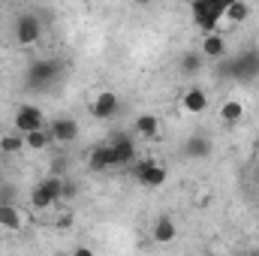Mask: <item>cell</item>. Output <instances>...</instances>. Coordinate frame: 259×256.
I'll return each instance as SVG.
<instances>
[{
  "instance_id": "30bf717a",
  "label": "cell",
  "mask_w": 259,
  "mask_h": 256,
  "mask_svg": "<svg viewBox=\"0 0 259 256\" xmlns=\"http://www.w3.org/2000/svg\"><path fill=\"white\" fill-rule=\"evenodd\" d=\"M109 145H112V151H115L118 166H130V169H133V163H136V145H133V139H130L127 133H115V136L109 139Z\"/></svg>"
},
{
  "instance_id": "ac0fdd59",
  "label": "cell",
  "mask_w": 259,
  "mask_h": 256,
  "mask_svg": "<svg viewBox=\"0 0 259 256\" xmlns=\"http://www.w3.org/2000/svg\"><path fill=\"white\" fill-rule=\"evenodd\" d=\"M202 64H205V58L199 52H184L178 58V72L181 75H199L202 72Z\"/></svg>"
},
{
  "instance_id": "5b68a950",
  "label": "cell",
  "mask_w": 259,
  "mask_h": 256,
  "mask_svg": "<svg viewBox=\"0 0 259 256\" xmlns=\"http://www.w3.org/2000/svg\"><path fill=\"white\" fill-rule=\"evenodd\" d=\"M133 175H136V181L142 184V187H151V190H157V187H163L166 184V166L163 163H157V160H139V163H133Z\"/></svg>"
},
{
  "instance_id": "4fadbf2b",
  "label": "cell",
  "mask_w": 259,
  "mask_h": 256,
  "mask_svg": "<svg viewBox=\"0 0 259 256\" xmlns=\"http://www.w3.org/2000/svg\"><path fill=\"white\" fill-rule=\"evenodd\" d=\"M27 226V217L21 208H15L12 202H0V229H9V232H18Z\"/></svg>"
},
{
  "instance_id": "ffe728a7",
  "label": "cell",
  "mask_w": 259,
  "mask_h": 256,
  "mask_svg": "<svg viewBox=\"0 0 259 256\" xmlns=\"http://www.w3.org/2000/svg\"><path fill=\"white\" fill-rule=\"evenodd\" d=\"M244 118V106L238 103V100H226L223 106H220V121H226V124H238Z\"/></svg>"
},
{
  "instance_id": "52a82bcc",
  "label": "cell",
  "mask_w": 259,
  "mask_h": 256,
  "mask_svg": "<svg viewBox=\"0 0 259 256\" xmlns=\"http://www.w3.org/2000/svg\"><path fill=\"white\" fill-rule=\"evenodd\" d=\"M91 115L97 118V121H109V118H115L118 115V109H121V100H118V94L115 91H100V94H94L91 97Z\"/></svg>"
},
{
  "instance_id": "2e32d148",
  "label": "cell",
  "mask_w": 259,
  "mask_h": 256,
  "mask_svg": "<svg viewBox=\"0 0 259 256\" xmlns=\"http://www.w3.org/2000/svg\"><path fill=\"white\" fill-rule=\"evenodd\" d=\"M181 109H184L187 115H202V112L208 109V97H205V91H202V88H190V91L181 97Z\"/></svg>"
},
{
  "instance_id": "ba28073f",
  "label": "cell",
  "mask_w": 259,
  "mask_h": 256,
  "mask_svg": "<svg viewBox=\"0 0 259 256\" xmlns=\"http://www.w3.org/2000/svg\"><path fill=\"white\" fill-rule=\"evenodd\" d=\"M39 33H42V24H39V18H36L33 12L18 15V21H15V42H18V46H33V42H39Z\"/></svg>"
},
{
  "instance_id": "7402d4cb",
  "label": "cell",
  "mask_w": 259,
  "mask_h": 256,
  "mask_svg": "<svg viewBox=\"0 0 259 256\" xmlns=\"http://www.w3.org/2000/svg\"><path fill=\"white\" fill-rule=\"evenodd\" d=\"M24 148V136L21 133H6V136H0V151L3 154H18Z\"/></svg>"
},
{
  "instance_id": "8fae6325",
  "label": "cell",
  "mask_w": 259,
  "mask_h": 256,
  "mask_svg": "<svg viewBox=\"0 0 259 256\" xmlns=\"http://www.w3.org/2000/svg\"><path fill=\"white\" fill-rule=\"evenodd\" d=\"M49 136H52V142H58V145H69V142L78 139V124H75L72 118H55V121L49 124Z\"/></svg>"
},
{
  "instance_id": "cb8c5ba5",
  "label": "cell",
  "mask_w": 259,
  "mask_h": 256,
  "mask_svg": "<svg viewBox=\"0 0 259 256\" xmlns=\"http://www.w3.org/2000/svg\"><path fill=\"white\" fill-rule=\"evenodd\" d=\"M247 256H259V253H247Z\"/></svg>"
},
{
  "instance_id": "6da1fadb",
  "label": "cell",
  "mask_w": 259,
  "mask_h": 256,
  "mask_svg": "<svg viewBox=\"0 0 259 256\" xmlns=\"http://www.w3.org/2000/svg\"><path fill=\"white\" fill-rule=\"evenodd\" d=\"M223 9H226V0H193L190 3L193 24H199L205 33H220V27H223Z\"/></svg>"
},
{
  "instance_id": "d6986e66",
  "label": "cell",
  "mask_w": 259,
  "mask_h": 256,
  "mask_svg": "<svg viewBox=\"0 0 259 256\" xmlns=\"http://www.w3.org/2000/svg\"><path fill=\"white\" fill-rule=\"evenodd\" d=\"M184 154H187V157H196V160H199V157H208V154H211V142H208L205 136H190L187 145H184Z\"/></svg>"
},
{
  "instance_id": "7a4b0ae2",
  "label": "cell",
  "mask_w": 259,
  "mask_h": 256,
  "mask_svg": "<svg viewBox=\"0 0 259 256\" xmlns=\"http://www.w3.org/2000/svg\"><path fill=\"white\" fill-rule=\"evenodd\" d=\"M220 75L235 78V81H250L259 75V52H241L235 58H229L220 66Z\"/></svg>"
},
{
  "instance_id": "e0dca14e",
  "label": "cell",
  "mask_w": 259,
  "mask_h": 256,
  "mask_svg": "<svg viewBox=\"0 0 259 256\" xmlns=\"http://www.w3.org/2000/svg\"><path fill=\"white\" fill-rule=\"evenodd\" d=\"M133 127H136V133H139L142 139H157V136H160V118H157V115H139V118L133 121Z\"/></svg>"
},
{
  "instance_id": "3957f363",
  "label": "cell",
  "mask_w": 259,
  "mask_h": 256,
  "mask_svg": "<svg viewBox=\"0 0 259 256\" xmlns=\"http://www.w3.org/2000/svg\"><path fill=\"white\" fill-rule=\"evenodd\" d=\"M61 199H64V178H58V175L39 181V184L33 187V193H30V205H33L36 211H49V208L58 205Z\"/></svg>"
},
{
  "instance_id": "7c38bea8",
  "label": "cell",
  "mask_w": 259,
  "mask_h": 256,
  "mask_svg": "<svg viewBox=\"0 0 259 256\" xmlns=\"http://www.w3.org/2000/svg\"><path fill=\"white\" fill-rule=\"evenodd\" d=\"M226 36L223 33H205L202 36V46H199V55L208 58V61H223L226 58Z\"/></svg>"
},
{
  "instance_id": "8992f818",
  "label": "cell",
  "mask_w": 259,
  "mask_h": 256,
  "mask_svg": "<svg viewBox=\"0 0 259 256\" xmlns=\"http://www.w3.org/2000/svg\"><path fill=\"white\" fill-rule=\"evenodd\" d=\"M36 130H46V115L39 106L27 103V106H18L15 112V133L27 136V133H36Z\"/></svg>"
},
{
  "instance_id": "603a6c76",
  "label": "cell",
  "mask_w": 259,
  "mask_h": 256,
  "mask_svg": "<svg viewBox=\"0 0 259 256\" xmlns=\"http://www.w3.org/2000/svg\"><path fill=\"white\" fill-rule=\"evenodd\" d=\"M72 256H94V250H91V247H75Z\"/></svg>"
},
{
  "instance_id": "44dd1931",
  "label": "cell",
  "mask_w": 259,
  "mask_h": 256,
  "mask_svg": "<svg viewBox=\"0 0 259 256\" xmlns=\"http://www.w3.org/2000/svg\"><path fill=\"white\" fill-rule=\"evenodd\" d=\"M49 145H52V136H49V130H36V133H27V136H24V148L42 151V148H49Z\"/></svg>"
},
{
  "instance_id": "9a60e30c",
  "label": "cell",
  "mask_w": 259,
  "mask_h": 256,
  "mask_svg": "<svg viewBox=\"0 0 259 256\" xmlns=\"http://www.w3.org/2000/svg\"><path fill=\"white\" fill-rule=\"evenodd\" d=\"M151 238H154L157 244H169V241H175V238H178V226H175V220H172V217H157V220H154V229H151Z\"/></svg>"
},
{
  "instance_id": "9c48e42d",
  "label": "cell",
  "mask_w": 259,
  "mask_h": 256,
  "mask_svg": "<svg viewBox=\"0 0 259 256\" xmlns=\"http://www.w3.org/2000/svg\"><path fill=\"white\" fill-rule=\"evenodd\" d=\"M88 169L91 172H106V169H118V160H115V151L109 142H100L91 148L88 154Z\"/></svg>"
},
{
  "instance_id": "5bb4252c",
  "label": "cell",
  "mask_w": 259,
  "mask_h": 256,
  "mask_svg": "<svg viewBox=\"0 0 259 256\" xmlns=\"http://www.w3.org/2000/svg\"><path fill=\"white\" fill-rule=\"evenodd\" d=\"M250 3H244V0H226V9H223V21H226V27L229 24H244L247 18H250Z\"/></svg>"
},
{
  "instance_id": "277c9868",
  "label": "cell",
  "mask_w": 259,
  "mask_h": 256,
  "mask_svg": "<svg viewBox=\"0 0 259 256\" xmlns=\"http://www.w3.org/2000/svg\"><path fill=\"white\" fill-rule=\"evenodd\" d=\"M58 75H61V64H58V61H52V58H46V61H33L30 69H27L24 84L33 88V91H42V88H49L52 81H58Z\"/></svg>"
}]
</instances>
